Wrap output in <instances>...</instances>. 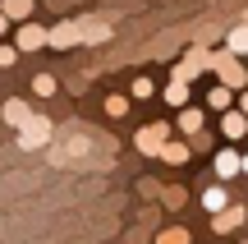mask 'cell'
<instances>
[{
    "instance_id": "obj_1",
    "label": "cell",
    "mask_w": 248,
    "mask_h": 244,
    "mask_svg": "<svg viewBox=\"0 0 248 244\" xmlns=\"http://www.w3.org/2000/svg\"><path fill=\"white\" fill-rule=\"evenodd\" d=\"M110 37V23L106 18H64L46 33V46H74V42H106Z\"/></svg>"
},
{
    "instance_id": "obj_2",
    "label": "cell",
    "mask_w": 248,
    "mask_h": 244,
    "mask_svg": "<svg viewBox=\"0 0 248 244\" xmlns=\"http://www.w3.org/2000/svg\"><path fill=\"white\" fill-rule=\"evenodd\" d=\"M212 69H216V79H221V83H230L234 92L248 88V69H244V60L230 51V46H225V51H212Z\"/></svg>"
},
{
    "instance_id": "obj_3",
    "label": "cell",
    "mask_w": 248,
    "mask_h": 244,
    "mask_svg": "<svg viewBox=\"0 0 248 244\" xmlns=\"http://www.w3.org/2000/svg\"><path fill=\"white\" fill-rule=\"evenodd\" d=\"M166 138H170V125H166V120H152V125H142V129H138V138H133V143H138V152H142V157H161Z\"/></svg>"
},
{
    "instance_id": "obj_4",
    "label": "cell",
    "mask_w": 248,
    "mask_h": 244,
    "mask_svg": "<svg viewBox=\"0 0 248 244\" xmlns=\"http://www.w3.org/2000/svg\"><path fill=\"white\" fill-rule=\"evenodd\" d=\"M202 69H212V51H207V46H188L184 60L175 65V79H188V83H193Z\"/></svg>"
},
{
    "instance_id": "obj_5",
    "label": "cell",
    "mask_w": 248,
    "mask_h": 244,
    "mask_svg": "<svg viewBox=\"0 0 248 244\" xmlns=\"http://www.w3.org/2000/svg\"><path fill=\"white\" fill-rule=\"evenodd\" d=\"M42 143H51V120L28 115L23 125H18V147H42Z\"/></svg>"
},
{
    "instance_id": "obj_6",
    "label": "cell",
    "mask_w": 248,
    "mask_h": 244,
    "mask_svg": "<svg viewBox=\"0 0 248 244\" xmlns=\"http://www.w3.org/2000/svg\"><path fill=\"white\" fill-rule=\"evenodd\" d=\"M244 217H248V212L239 208V203H225L221 212H212V230H216V235H230V230L244 226Z\"/></svg>"
},
{
    "instance_id": "obj_7",
    "label": "cell",
    "mask_w": 248,
    "mask_h": 244,
    "mask_svg": "<svg viewBox=\"0 0 248 244\" xmlns=\"http://www.w3.org/2000/svg\"><path fill=\"white\" fill-rule=\"evenodd\" d=\"M212 166H216V180H234V175L244 171V157L234 152V147H221V152L212 157Z\"/></svg>"
},
{
    "instance_id": "obj_8",
    "label": "cell",
    "mask_w": 248,
    "mask_h": 244,
    "mask_svg": "<svg viewBox=\"0 0 248 244\" xmlns=\"http://www.w3.org/2000/svg\"><path fill=\"white\" fill-rule=\"evenodd\" d=\"M221 134L225 138H230V143H239V138H248V115H244V111H221Z\"/></svg>"
},
{
    "instance_id": "obj_9",
    "label": "cell",
    "mask_w": 248,
    "mask_h": 244,
    "mask_svg": "<svg viewBox=\"0 0 248 244\" xmlns=\"http://www.w3.org/2000/svg\"><path fill=\"white\" fill-rule=\"evenodd\" d=\"M230 101H234V88L216 79V83H212V92H207V106H212L216 115H221V111H230Z\"/></svg>"
},
{
    "instance_id": "obj_10",
    "label": "cell",
    "mask_w": 248,
    "mask_h": 244,
    "mask_svg": "<svg viewBox=\"0 0 248 244\" xmlns=\"http://www.w3.org/2000/svg\"><path fill=\"white\" fill-rule=\"evenodd\" d=\"M18 51H37V46H46V28H37V23H23L18 28Z\"/></svg>"
},
{
    "instance_id": "obj_11",
    "label": "cell",
    "mask_w": 248,
    "mask_h": 244,
    "mask_svg": "<svg viewBox=\"0 0 248 244\" xmlns=\"http://www.w3.org/2000/svg\"><path fill=\"white\" fill-rule=\"evenodd\" d=\"M188 157H193V147H188V143H170V138H166V147H161V162H170V166H184Z\"/></svg>"
},
{
    "instance_id": "obj_12",
    "label": "cell",
    "mask_w": 248,
    "mask_h": 244,
    "mask_svg": "<svg viewBox=\"0 0 248 244\" xmlns=\"http://www.w3.org/2000/svg\"><path fill=\"white\" fill-rule=\"evenodd\" d=\"M161 97H166L175 111H179V106H188V79H170V88L161 92Z\"/></svg>"
},
{
    "instance_id": "obj_13",
    "label": "cell",
    "mask_w": 248,
    "mask_h": 244,
    "mask_svg": "<svg viewBox=\"0 0 248 244\" xmlns=\"http://www.w3.org/2000/svg\"><path fill=\"white\" fill-rule=\"evenodd\" d=\"M225 46H230L234 55H248V23H234L230 33H225Z\"/></svg>"
},
{
    "instance_id": "obj_14",
    "label": "cell",
    "mask_w": 248,
    "mask_h": 244,
    "mask_svg": "<svg viewBox=\"0 0 248 244\" xmlns=\"http://www.w3.org/2000/svg\"><path fill=\"white\" fill-rule=\"evenodd\" d=\"M225 203H230V194H225V184H212V189H202V208H207V212H221Z\"/></svg>"
},
{
    "instance_id": "obj_15",
    "label": "cell",
    "mask_w": 248,
    "mask_h": 244,
    "mask_svg": "<svg viewBox=\"0 0 248 244\" xmlns=\"http://www.w3.org/2000/svg\"><path fill=\"white\" fill-rule=\"evenodd\" d=\"M198 129H202V111L179 106V134H198Z\"/></svg>"
},
{
    "instance_id": "obj_16",
    "label": "cell",
    "mask_w": 248,
    "mask_h": 244,
    "mask_svg": "<svg viewBox=\"0 0 248 244\" xmlns=\"http://www.w3.org/2000/svg\"><path fill=\"white\" fill-rule=\"evenodd\" d=\"M188 203V194L179 189V184H170V189H161V208H170V212H179Z\"/></svg>"
},
{
    "instance_id": "obj_17",
    "label": "cell",
    "mask_w": 248,
    "mask_h": 244,
    "mask_svg": "<svg viewBox=\"0 0 248 244\" xmlns=\"http://www.w3.org/2000/svg\"><path fill=\"white\" fill-rule=\"evenodd\" d=\"M0 9H5L9 18H18V23H23V18L32 14V0H0Z\"/></svg>"
},
{
    "instance_id": "obj_18",
    "label": "cell",
    "mask_w": 248,
    "mask_h": 244,
    "mask_svg": "<svg viewBox=\"0 0 248 244\" xmlns=\"http://www.w3.org/2000/svg\"><path fill=\"white\" fill-rule=\"evenodd\" d=\"M32 92H37V97H55V92H60L55 74H37V79H32Z\"/></svg>"
},
{
    "instance_id": "obj_19",
    "label": "cell",
    "mask_w": 248,
    "mask_h": 244,
    "mask_svg": "<svg viewBox=\"0 0 248 244\" xmlns=\"http://www.w3.org/2000/svg\"><path fill=\"white\" fill-rule=\"evenodd\" d=\"M28 115H32V111H28V106H23V101H14V97H9V101H5V120H9V125H14V129H18V125H23V120H28Z\"/></svg>"
},
{
    "instance_id": "obj_20",
    "label": "cell",
    "mask_w": 248,
    "mask_h": 244,
    "mask_svg": "<svg viewBox=\"0 0 248 244\" xmlns=\"http://www.w3.org/2000/svg\"><path fill=\"white\" fill-rule=\"evenodd\" d=\"M188 240H193V235H188L184 226H166V230L156 235V244H188Z\"/></svg>"
},
{
    "instance_id": "obj_21",
    "label": "cell",
    "mask_w": 248,
    "mask_h": 244,
    "mask_svg": "<svg viewBox=\"0 0 248 244\" xmlns=\"http://www.w3.org/2000/svg\"><path fill=\"white\" fill-rule=\"evenodd\" d=\"M106 115H129V97H120V92H110V97H106Z\"/></svg>"
},
{
    "instance_id": "obj_22",
    "label": "cell",
    "mask_w": 248,
    "mask_h": 244,
    "mask_svg": "<svg viewBox=\"0 0 248 244\" xmlns=\"http://www.w3.org/2000/svg\"><path fill=\"white\" fill-rule=\"evenodd\" d=\"M133 97H138V101H147V97H156V88H152V79H133Z\"/></svg>"
},
{
    "instance_id": "obj_23",
    "label": "cell",
    "mask_w": 248,
    "mask_h": 244,
    "mask_svg": "<svg viewBox=\"0 0 248 244\" xmlns=\"http://www.w3.org/2000/svg\"><path fill=\"white\" fill-rule=\"evenodd\" d=\"M188 147H193V152H207V147H212V138H207V129H198V134H188Z\"/></svg>"
},
{
    "instance_id": "obj_24",
    "label": "cell",
    "mask_w": 248,
    "mask_h": 244,
    "mask_svg": "<svg viewBox=\"0 0 248 244\" xmlns=\"http://www.w3.org/2000/svg\"><path fill=\"white\" fill-rule=\"evenodd\" d=\"M18 55H23L18 46H0V69H9V65H18Z\"/></svg>"
},
{
    "instance_id": "obj_25",
    "label": "cell",
    "mask_w": 248,
    "mask_h": 244,
    "mask_svg": "<svg viewBox=\"0 0 248 244\" xmlns=\"http://www.w3.org/2000/svg\"><path fill=\"white\" fill-rule=\"evenodd\" d=\"M5 33H9V14L0 9V37H5Z\"/></svg>"
},
{
    "instance_id": "obj_26",
    "label": "cell",
    "mask_w": 248,
    "mask_h": 244,
    "mask_svg": "<svg viewBox=\"0 0 248 244\" xmlns=\"http://www.w3.org/2000/svg\"><path fill=\"white\" fill-rule=\"evenodd\" d=\"M239 111H244V115H248V92L239 88Z\"/></svg>"
},
{
    "instance_id": "obj_27",
    "label": "cell",
    "mask_w": 248,
    "mask_h": 244,
    "mask_svg": "<svg viewBox=\"0 0 248 244\" xmlns=\"http://www.w3.org/2000/svg\"><path fill=\"white\" fill-rule=\"evenodd\" d=\"M244 175H248V152H244Z\"/></svg>"
},
{
    "instance_id": "obj_28",
    "label": "cell",
    "mask_w": 248,
    "mask_h": 244,
    "mask_svg": "<svg viewBox=\"0 0 248 244\" xmlns=\"http://www.w3.org/2000/svg\"><path fill=\"white\" fill-rule=\"evenodd\" d=\"M244 23H248V9H244Z\"/></svg>"
},
{
    "instance_id": "obj_29",
    "label": "cell",
    "mask_w": 248,
    "mask_h": 244,
    "mask_svg": "<svg viewBox=\"0 0 248 244\" xmlns=\"http://www.w3.org/2000/svg\"><path fill=\"white\" fill-rule=\"evenodd\" d=\"M244 244H248V240H244Z\"/></svg>"
}]
</instances>
